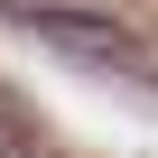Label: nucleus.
I'll use <instances>...</instances> for the list:
<instances>
[{
    "label": "nucleus",
    "mask_w": 158,
    "mask_h": 158,
    "mask_svg": "<svg viewBox=\"0 0 158 158\" xmlns=\"http://www.w3.org/2000/svg\"><path fill=\"white\" fill-rule=\"evenodd\" d=\"M37 28H47L56 47H74V56H112V65L130 56V47H121V28H102V19H56V10H37Z\"/></svg>",
    "instance_id": "1"
},
{
    "label": "nucleus",
    "mask_w": 158,
    "mask_h": 158,
    "mask_svg": "<svg viewBox=\"0 0 158 158\" xmlns=\"http://www.w3.org/2000/svg\"><path fill=\"white\" fill-rule=\"evenodd\" d=\"M0 158H37V139H28V130L10 121V112H0Z\"/></svg>",
    "instance_id": "2"
}]
</instances>
